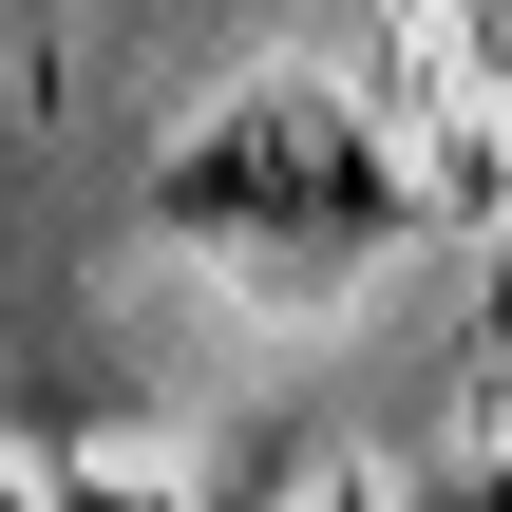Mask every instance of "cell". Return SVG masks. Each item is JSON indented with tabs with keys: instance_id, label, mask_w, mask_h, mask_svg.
Returning <instances> with one entry per match:
<instances>
[{
	"instance_id": "obj_1",
	"label": "cell",
	"mask_w": 512,
	"mask_h": 512,
	"mask_svg": "<svg viewBox=\"0 0 512 512\" xmlns=\"http://www.w3.org/2000/svg\"><path fill=\"white\" fill-rule=\"evenodd\" d=\"M152 228L228 247V266H266V285H342V266H380V247L418 228V171H399L323 76H266V95H228V114L152 171Z\"/></svg>"
},
{
	"instance_id": "obj_2",
	"label": "cell",
	"mask_w": 512,
	"mask_h": 512,
	"mask_svg": "<svg viewBox=\"0 0 512 512\" xmlns=\"http://www.w3.org/2000/svg\"><path fill=\"white\" fill-rule=\"evenodd\" d=\"M38 512H171L152 475H76V494H38Z\"/></svg>"
},
{
	"instance_id": "obj_3",
	"label": "cell",
	"mask_w": 512,
	"mask_h": 512,
	"mask_svg": "<svg viewBox=\"0 0 512 512\" xmlns=\"http://www.w3.org/2000/svg\"><path fill=\"white\" fill-rule=\"evenodd\" d=\"M342 512H361V494H342Z\"/></svg>"
}]
</instances>
